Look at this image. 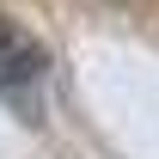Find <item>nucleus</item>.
I'll return each mask as SVG.
<instances>
[{
    "label": "nucleus",
    "instance_id": "1",
    "mask_svg": "<svg viewBox=\"0 0 159 159\" xmlns=\"http://www.w3.org/2000/svg\"><path fill=\"white\" fill-rule=\"evenodd\" d=\"M43 67H49L43 43H37V37H25L19 25L0 19V98H25V92L43 80Z\"/></svg>",
    "mask_w": 159,
    "mask_h": 159
}]
</instances>
